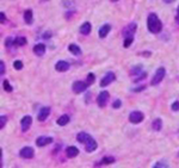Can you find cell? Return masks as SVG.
Segmentation results:
<instances>
[{"label":"cell","instance_id":"d6a6232c","mask_svg":"<svg viewBox=\"0 0 179 168\" xmlns=\"http://www.w3.org/2000/svg\"><path fill=\"white\" fill-rule=\"evenodd\" d=\"M6 121H7V117H6V116H1V117H0V128H1V129H4V126H5V124H6Z\"/></svg>","mask_w":179,"mask_h":168},{"label":"cell","instance_id":"4316f807","mask_svg":"<svg viewBox=\"0 0 179 168\" xmlns=\"http://www.w3.org/2000/svg\"><path fill=\"white\" fill-rule=\"evenodd\" d=\"M74 2H75V0H62V5H63V6H65L66 8L73 7Z\"/></svg>","mask_w":179,"mask_h":168},{"label":"cell","instance_id":"74e56055","mask_svg":"<svg viewBox=\"0 0 179 168\" xmlns=\"http://www.w3.org/2000/svg\"><path fill=\"white\" fill-rule=\"evenodd\" d=\"M0 17H1V23H4V22H5V19H6V15H5V13H4V12H1V13H0Z\"/></svg>","mask_w":179,"mask_h":168},{"label":"cell","instance_id":"5b68a950","mask_svg":"<svg viewBox=\"0 0 179 168\" xmlns=\"http://www.w3.org/2000/svg\"><path fill=\"white\" fill-rule=\"evenodd\" d=\"M115 79H116V75H115V73H112V72H109V73H106L105 74V77L101 79V87H105V86H109L112 81H115Z\"/></svg>","mask_w":179,"mask_h":168},{"label":"cell","instance_id":"9c48e42d","mask_svg":"<svg viewBox=\"0 0 179 168\" xmlns=\"http://www.w3.org/2000/svg\"><path fill=\"white\" fill-rule=\"evenodd\" d=\"M49 115H50V107L44 106V107H42V108L39 110L37 118H38L39 122H44L48 117H49Z\"/></svg>","mask_w":179,"mask_h":168},{"label":"cell","instance_id":"ffe728a7","mask_svg":"<svg viewBox=\"0 0 179 168\" xmlns=\"http://www.w3.org/2000/svg\"><path fill=\"white\" fill-rule=\"evenodd\" d=\"M68 49H69L70 53L73 54V55H75V56H80L81 55V49L77 44H69Z\"/></svg>","mask_w":179,"mask_h":168},{"label":"cell","instance_id":"1f68e13d","mask_svg":"<svg viewBox=\"0 0 179 168\" xmlns=\"http://www.w3.org/2000/svg\"><path fill=\"white\" fill-rule=\"evenodd\" d=\"M5 44H6V46H7V48H11V46H12V44L15 46V38H12V37H8V38H6V42H5Z\"/></svg>","mask_w":179,"mask_h":168},{"label":"cell","instance_id":"4fadbf2b","mask_svg":"<svg viewBox=\"0 0 179 168\" xmlns=\"http://www.w3.org/2000/svg\"><path fill=\"white\" fill-rule=\"evenodd\" d=\"M85 147H86L87 153H92V152H94V150L97 149L98 144H97V142L94 141L93 138H91V139H88V141L85 143Z\"/></svg>","mask_w":179,"mask_h":168},{"label":"cell","instance_id":"6da1fadb","mask_svg":"<svg viewBox=\"0 0 179 168\" xmlns=\"http://www.w3.org/2000/svg\"><path fill=\"white\" fill-rule=\"evenodd\" d=\"M147 26H148V30L150 31L152 33H159V32L161 31V29H163L161 20L159 19V17H158L155 13H150V15H148Z\"/></svg>","mask_w":179,"mask_h":168},{"label":"cell","instance_id":"f35d334b","mask_svg":"<svg viewBox=\"0 0 179 168\" xmlns=\"http://www.w3.org/2000/svg\"><path fill=\"white\" fill-rule=\"evenodd\" d=\"M176 22L179 24V6L177 8V15H176Z\"/></svg>","mask_w":179,"mask_h":168},{"label":"cell","instance_id":"30bf717a","mask_svg":"<svg viewBox=\"0 0 179 168\" xmlns=\"http://www.w3.org/2000/svg\"><path fill=\"white\" fill-rule=\"evenodd\" d=\"M31 123H32V118L31 116H24L20 121V125H22V130L23 131H28L29 128L31 126Z\"/></svg>","mask_w":179,"mask_h":168},{"label":"cell","instance_id":"cb8c5ba5","mask_svg":"<svg viewBox=\"0 0 179 168\" xmlns=\"http://www.w3.org/2000/svg\"><path fill=\"white\" fill-rule=\"evenodd\" d=\"M153 168H168V162L166 160L158 161L155 165L153 166Z\"/></svg>","mask_w":179,"mask_h":168},{"label":"cell","instance_id":"52a82bcc","mask_svg":"<svg viewBox=\"0 0 179 168\" xmlns=\"http://www.w3.org/2000/svg\"><path fill=\"white\" fill-rule=\"evenodd\" d=\"M88 86L86 85L85 81H75L73 86H72V90L74 93H81V92H84L87 88Z\"/></svg>","mask_w":179,"mask_h":168},{"label":"cell","instance_id":"d590c367","mask_svg":"<svg viewBox=\"0 0 179 168\" xmlns=\"http://www.w3.org/2000/svg\"><path fill=\"white\" fill-rule=\"evenodd\" d=\"M0 74H1V75L5 74V63H4V61L0 62Z\"/></svg>","mask_w":179,"mask_h":168},{"label":"cell","instance_id":"8d00e7d4","mask_svg":"<svg viewBox=\"0 0 179 168\" xmlns=\"http://www.w3.org/2000/svg\"><path fill=\"white\" fill-rule=\"evenodd\" d=\"M172 110L173 111H179V101H174L172 104Z\"/></svg>","mask_w":179,"mask_h":168},{"label":"cell","instance_id":"f1b7e54d","mask_svg":"<svg viewBox=\"0 0 179 168\" xmlns=\"http://www.w3.org/2000/svg\"><path fill=\"white\" fill-rule=\"evenodd\" d=\"M142 73V67L141 66H137V67H134L132 69V75H140Z\"/></svg>","mask_w":179,"mask_h":168},{"label":"cell","instance_id":"484cf974","mask_svg":"<svg viewBox=\"0 0 179 168\" xmlns=\"http://www.w3.org/2000/svg\"><path fill=\"white\" fill-rule=\"evenodd\" d=\"M2 86H4V90L6 92H12L13 91V88H12V86H11V84L8 82V80H4V82H2Z\"/></svg>","mask_w":179,"mask_h":168},{"label":"cell","instance_id":"603a6c76","mask_svg":"<svg viewBox=\"0 0 179 168\" xmlns=\"http://www.w3.org/2000/svg\"><path fill=\"white\" fill-rule=\"evenodd\" d=\"M161 126H163V121H161L160 118H156L155 121L152 123V128H153V130H155V131L161 130Z\"/></svg>","mask_w":179,"mask_h":168},{"label":"cell","instance_id":"f546056e","mask_svg":"<svg viewBox=\"0 0 179 168\" xmlns=\"http://www.w3.org/2000/svg\"><path fill=\"white\" fill-rule=\"evenodd\" d=\"M13 68L16 69V70H20V69L23 68V62L19 61V60H16V61L13 62Z\"/></svg>","mask_w":179,"mask_h":168},{"label":"cell","instance_id":"ba28073f","mask_svg":"<svg viewBox=\"0 0 179 168\" xmlns=\"http://www.w3.org/2000/svg\"><path fill=\"white\" fill-rule=\"evenodd\" d=\"M19 155L23 157V159H32L34 155H35V152L31 147H24L23 149L19 152Z\"/></svg>","mask_w":179,"mask_h":168},{"label":"cell","instance_id":"e0dca14e","mask_svg":"<svg viewBox=\"0 0 179 168\" xmlns=\"http://www.w3.org/2000/svg\"><path fill=\"white\" fill-rule=\"evenodd\" d=\"M91 29H92V26H91V23H88V22H85V23L83 24L81 26H80V33L81 35H90V32H91Z\"/></svg>","mask_w":179,"mask_h":168},{"label":"cell","instance_id":"83f0119b","mask_svg":"<svg viewBox=\"0 0 179 168\" xmlns=\"http://www.w3.org/2000/svg\"><path fill=\"white\" fill-rule=\"evenodd\" d=\"M114 162H115V159L111 157V156H106V157H104V159L101 160V163H103V165H110V163H114Z\"/></svg>","mask_w":179,"mask_h":168},{"label":"cell","instance_id":"9a60e30c","mask_svg":"<svg viewBox=\"0 0 179 168\" xmlns=\"http://www.w3.org/2000/svg\"><path fill=\"white\" fill-rule=\"evenodd\" d=\"M110 30H111V25H110V24H104L101 29H99V37H101V38L106 37V36L109 35Z\"/></svg>","mask_w":179,"mask_h":168},{"label":"cell","instance_id":"ac0fdd59","mask_svg":"<svg viewBox=\"0 0 179 168\" xmlns=\"http://www.w3.org/2000/svg\"><path fill=\"white\" fill-rule=\"evenodd\" d=\"M91 136L87 134V132H79L78 136H77V139H78V142L80 143H86L88 139H91Z\"/></svg>","mask_w":179,"mask_h":168},{"label":"cell","instance_id":"3957f363","mask_svg":"<svg viewBox=\"0 0 179 168\" xmlns=\"http://www.w3.org/2000/svg\"><path fill=\"white\" fill-rule=\"evenodd\" d=\"M136 29H137V24L136 23H130L129 25H127L124 28V30H123L124 38H127V37H134V33H135Z\"/></svg>","mask_w":179,"mask_h":168},{"label":"cell","instance_id":"e575fe53","mask_svg":"<svg viewBox=\"0 0 179 168\" xmlns=\"http://www.w3.org/2000/svg\"><path fill=\"white\" fill-rule=\"evenodd\" d=\"M121 105H122V101L119 99H117L114 101V104H112V107L114 108H118V107H121Z\"/></svg>","mask_w":179,"mask_h":168},{"label":"cell","instance_id":"7a4b0ae2","mask_svg":"<svg viewBox=\"0 0 179 168\" xmlns=\"http://www.w3.org/2000/svg\"><path fill=\"white\" fill-rule=\"evenodd\" d=\"M165 74H166V70L163 67H160V68L156 69L155 74H154V77L152 79V82L150 84L153 85V86H156V85H159L161 81L163 80V77H165Z\"/></svg>","mask_w":179,"mask_h":168},{"label":"cell","instance_id":"8992f818","mask_svg":"<svg viewBox=\"0 0 179 168\" xmlns=\"http://www.w3.org/2000/svg\"><path fill=\"white\" fill-rule=\"evenodd\" d=\"M109 92L104 91V92H101L99 93V95H98V98H97V103H98V105L101 107H104L106 105V103H108V100H109Z\"/></svg>","mask_w":179,"mask_h":168},{"label":"cell","instance_id":"44dd1931","mask_svg":"<svg viewBox=\"0 0 179 168\" xmlns=\"http://www.w3.org/2000/svg\"><path fill=\"white\" fill-rule=\"evenodd\" d=\"M57 124L60 125V126H65V125H67L68 123H69V117L67 115H62L59 119H57Z\"/></svg>","mask_w":179,"mask_h":168},{"label":"cell","instance_id":"b9f144b4","mask_svg":"<svg viewBox=\"0 0 179 168\" xmlns=\"http://www.w3.org/2000/svg\"><path fill=\"white\" fill-rule=\"evenodd\" d=\"M111 1H118V0H111Z\"/></svg>","mask_w":179,"mask_h":168},{"label":"cell","instance_id":"2e32d148","mask_svg":"<svg viewBox=\"0 0 179 168\" xmlns=\"http://www.w3.org/2000/svg\"><path fill=\"white\" fill-rule=\"evenodd\" d=\"M34 53L36 54L37 56H42V55H44V53H46V46H44L43 43H38V44H36V46H34Z\"/></svg>","mask_w":179,"mask_h":168},{"label":"cell","instance_id":"d6986e66","mask_svg":"<svg viewBox=\"0 0 179 168\" xmlns=\"http://www.w3.org/2000/svg\"><path fill=\"white\" fill-rule=\"evenodd\" d=\"M24 20H25V23L29 24V25H31V24L34 23V17H32L31 10H26V11L24 12Z\"/></svg>","mask_w":179,"mask_h":168},{"label":"cell","instance_id":"5bb4252c","mask_svg":"<svg viewBox=\"0 0 179 168\" xmlns=\"http://www.w3.org/2000/svg\"><path fill=\"white\" fill-rule=\"evenodd\" d=\"M78 154H79V149L77 148V147L70 145V147H68V148L66 149V155H67V157H69V159L75 157Z\"/></svg>","mask_w":179,"mask_h":168},{"label":"cell","instance_id":"7c38bea8","mask_svg":"<svg viewBox=\"0 0 179 168\" xmlns=\"http://www.w3.org/2000/svg\"><path fill=\"white\" fill-rule=\"evenodd\" d=\"M69 63L66 61H57L56 62V64H55V69L57 70V72H67L68 69H69Z\"/></svg>","mask_w":179,"mask_h":168},{"label":"cell","instance_id":"8fae6325","mask_svg":"<svg viewBox=\"0 0 179 168\" xmlns=\"http://www.w3.org/2000/svg\"><path fill=\"white\" fill-rule=\"evenodd\" d=\"M53 142V137H47V136H39L36 139V145L37 147H44L47 144H50Z\"/></svg>","mask_w":179,"mask_h":168},{"label":"cell","instance_id":"ab89813d","mask_svg":"<svg viewBox=\"0 0 179 168\" xmlns=\"http://www.w3.org/2000/svg\"><path fill=\"white\" fill-rule=\"evenodd\" d=\"M166 2H172V1H174V0H165Z\"/></svg>","mask_w":179,"mask_h":168},{"label":"cell","instance_id":"277c9868","mask_svg":"<svg viewBox=\"0 0 179 168\" xmlns=\"http://www.w3.org/2000/svg\"><path fill=\"white\" fill-rule=\"evenodd\" d=\"M145 118V116L140 111H132V113L129 115V121L134 124H139L140 122H142V119Z\"/></svg>","mask_w":179,"mask_h":168},{"label":"cell","instance_id":"4dcf8cb0","mask_svg":"<svg viewBox=\"0 0 179 168\" xmlns=\"http://www.w3.org/2000/svg\"><path fill=\"white\" fill-rule=\"evenodd\" d=\"M132 42H134V37H127V38H124V44L123 46H124V48H129Z\"/></svg>","mask_w":179,"mask_h":168},{"label":"cell","instance_id":"836d02e7","mask_svg":"<svg viewBox=\"0 0 179 168\" xmlns=\"http://www.w3.org/2000/svg\"><path fill=\"white\" fill-rule=\"evenodd\" d=\"M146 77H147V73H141L140 75H139V77L135 79V82H139V81L143 80V79H146Z\"/></svg>","mask_w":179,"mask_h":168},{"label":"cell","instance_id":"7402d4cb","mask_svg":"<svg viewBox=\"0 0 179 168\" xmlns=\"http://www.w3.org/2000/svg\"><path fill=\"white\" fill-rule=\"evenodd\" d=\"M26 38L25 37H23V36H18V37H16L15 38V46H23L26 44Z\"/></svg>","mask_w":179,"mask_h":168},{"label":"cell","instance_id":"60d3db41","mask_svg":"<svg viewBox=\"0 0 179 168\" xmlns=\"http://www.w3.org/2000/svg\"><path fill=\"white\" fill-rule=\"evenodd\" d=\"M41 1H48V0H41Z\"/></svg>","mask_w":179,"mask_h":168},{"label":"cell","instance_id":"d4e9b609","mask_svg":"<svg viewBox=\"0 0 179 168\" xmlns=\"http://www.w3.org/2000/svg\"><path fill=\"white\" fill-rule=\"evenodd\" d=\"M94 80H96V77H94L93 73H88V75H87V77H86V85L87 86H91V85L94 82Z\"/></svg>","mask_w":179,"mask_h":168}]
</instances>
